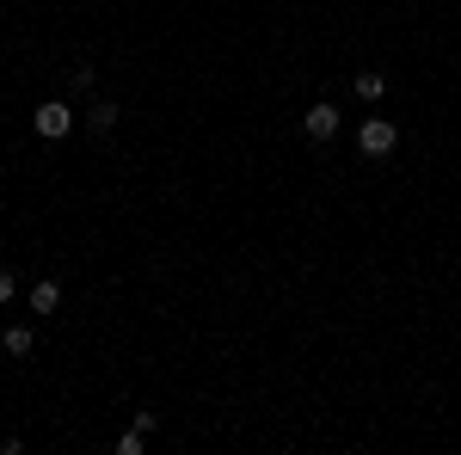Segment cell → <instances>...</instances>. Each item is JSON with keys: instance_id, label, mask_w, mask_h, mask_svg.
<instances>
[{"instance_id": "obj_7", "label": "cell", "mask_w": 461, "mask_h": 455, "mask_svg": "<svg viewBox=\"0 0 461 455\" xmlns=\"http://www.w3.org/2000/svg\"><path fill=\"white\" fill-rule=\"evenodd\" d=\"M93 130H99V136H111V130H117V105H93Z\"/></svg>"}, {"instance_id": "obj_9", "label": "cell", "mask_w": 461, "mask_h": 455, "mask_svg": "<svg viewBox=\"0 0 461 455\" xmlns=\"http://www.w3.org/2000/svg\"><path fill=\"white\" fill-rule=\"evenodd\" d=\"M13 289H19V283H13V271H0V302H13Z\"/></svg>"}, {"instance_id": "obj_8", "label": "cell", "mask_w": 461, "mask_h": 455, "mask_svg": "<svg viewBox=\"0 0 461 455\" xmlns=\"http://www.w3.org/2000/svg\"><path fill=\"white\" fill-rule=\"evenodd\" d=\"M117 455H142V431H136V424H130V431L117 437Z\"/></svg>"}, {"instance_id": "obj_6", "label": "cell", "mask_w": 461, "mask_h": 455, "mask_svg": "<svg viewBox=\"0 0 461 455\" xmlns=\"http://www.w3.org/2000/svg\"><path fill=\"white\" fill-rule=\"evenodd\" d=\"M382 93H388L382 74H357V99H382Z\"/></svg>"}, {"instance_id": "obj_5", "label": "cell", "mask_w": 461, "mask_h": 455, "mask_svg": "<svg viewBox=\"0 0 461 455\" xmlns=\"http://www.w3.org/2000/svg\"><path fill=\"white\" fill-rule=\"evenodd\" d=\"M0 345L13 350V357H32V345H37V339H32V326H6V339H0Z\"/></svg>"}, {"instance_id": "obj_3", "label": "cell", "mask_w": 461, "mask_h": 455, "mask_svg": "<svg viewBox=\"0 0 461 455\" xmlns=\"http://www.w3.org/2000/svg\"><path fill=\"white\" fill-rule=\"evenodd\" d=\"M302 130H308V141H326V136H339V105H314L308 117H302Z\"/></svg>"}, {"instance_id": "obj_4", "label": "cell", "mask_w": 461, "mask_h": 455, "mask_svg": "<svg viewBox=\"0 0 461 455\" xmlns=\"http://www.w3.org/2000/svg\"><path fill=\"white\" fill-rule=\"evenodd\" d=\"M62 308V289L56 283H32V314H56Z\"/></svg>"}, {"instance_id": "obj_1", "label": "cell", "mask_w": 461, "mask_h": 455, "mask_svg": "<svg viewBox=\"0 0 461 455\" xmlns=\"http://www.w3.org/2000/svg\"><path fill=\"white\" fill-rule=\"evenodd\" d=\"M32 130H37L43 141H62V136L74 130V111L62 105V99H50V105H37V111H32Z\"/></svg>"}, {"instance_id": "obj_2", "label": "cell", "mask_w": 461, "mask_h": 455, "mask_svg": "<svg viewBox=\"0 0 461 455\" xmlns=\"http://www.w3.org/2000/svg\"><path fill=\"white\" fill-rule=\"evenodd\" d=\"M393 141H400V130H393L388 117H363V130H357V148H363V154L382 160V154H393Z\"/></svg>"}]
</instances>
